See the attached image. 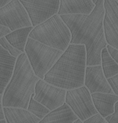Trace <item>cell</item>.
<instances>
[{"label": "cell", "mask_w": 118, "mask_h": 123, "mask_svg": "<svg viewBox=\"0 0 118 123\" xmlns=\"http://www.w3.org/2000/svg\"><path fill=\"white\" fill-rule=\"evenodd\" d=\"M34 95L35 94L32 95L26 109L41 120L50 112V111L45 106L34 99Z\"/></svg>", "instance_id": "d6986e66"}, {"label": "cell", "mask_w": 118, "mask_h": 123, "mask_svg": "<svg viewBox=\"0 0 118 123\" xmlns=\"http://www.w3.org/2000/svg\"><path fill=\"white\" fill-rule=\"evenodd\" d=\"M95 6L92 12L86 14L60 15L70 30V44L85 45L86 66L101 64V53L107 47L104 27L105 10L104 0H92Z\"/></svg>", "instance_id": "6da1fadb"}, {"label": "cell", "mask_w": 118, "mask_h": 123, "mask_svg": "<svg viewBox=\"0 0 118 123\" xmlns=\"http://www.w3.org/2000/svg\"><path fill=\"white\" fill-rule=\"evenodd\" d=\"M107 123H118V101L115 104L114 113L105 118Z\"/></svg>", "instance_id": "603a6c76"}, {"label": "cell", "mask_w": 118, "mask_h": 123, "mask_svg": "<svg viewBox=\"0 0 118 123\" xmlns=\"http://www.w3.org/2000/svg\"><path fill=\"white\" fill-rule=\"evenodd\" d=\"M32 26L22 28L11 32L5 36L7 40L11 45L22 52L25 53V47L29 37V35L33 30Z\"/></svg>", "instance_id": "e0dca14e"}, {"label": "cell", "mask_w": 118, "mask_h": 123, "mask_svg": "<svg viewBox=\"0 0 118 123\" xmlns=\"http://www.w3.org/2000/svg\"><path fill=\"white\" fill-rule=\"evenodd\" d=\"M86 55L85 45L70 44L43 80L66 90L84 86Z\"/></svg>", "instance_id": "7a4b0ae2"}, {"label": "cell", "mask_w": 118, "mask_h": 123, "mask_svg": "<svg viewBox=\"0 0 118 123\" xmlns=\"http://www.w3.org/2000/svg\"><path fill=\"white\" fill-rule=\"evenodd\" d=\"M95 6L92 0H59L58 15L86 14L92 12Z\"/></svg>", "instance_id": "7c38bea8"}, {"label": "cell", "mask_w": 118, "mask_h": 123, "mask_svg": "<svg viewBox=\"0 0 118 123\" xmlns=\"http://www.w3.org/2000/svg\"><path fill=\"white\" fill-rule=\"evenodd\" d=\"M12 0H0V8H2L4 6L9 4Z\"/></svg>", "instance_id": "4316f807"}, {"label": "cell", "mask_w": 118, "mask_h": 123, "mask_svg": "<svg viewBox=\"0 0 118 123\" xmlns=\"http://www.w3.org/2000/svg\"><path fill=\"white\" fill-rule=\"evenodd\" d=\"M116 1H118V0H116Z\"/></svg>", "instance_id": "4dcf8cb0"}, {"label": "cell", "mask_w": 118, "mask_h": 123, "mask_svg": "<svg viewBox=\"0 0 118 123\" xmlns=\"http://www.w3.org/2000/svg\"><path fill=\"white\" fill-rule=\"evenodd\" d=\"M7 123H39L40 120L27 109L20 108L3 107Z\"/></svg>", "instance_id": "2e32d148"}, {"label": "cell", "mask_w": 118, "mask_h": 123, "mask_svg": "<svg viewBox=\"0 0 118 123\" xmlns=\"http://www.w3.org/2000/svg\"><path fill=\"white\" fill-rule=\"evenodd\" d=\"M84 86L88 89L91 94H113L107 79L104 76L101 65L86 67Z\"/></svg>", "instance_id": "8fae6325"}, {"label": "cell", "mask_w": 118, "mask_h": 123, "mask_svg": "<svg viewBox=\"0 0 118 123\" xmlns=\"http://www.w3.org/2000/svg\"><path fill=\"white\" fill-rule=\"evenodd\" d=\"M2 94H0V104H2Z\"/></svg>", "instance_id": "f1b7e54d"}, {"label": "cell", "mask_w": 118, "mask_h": 123, "mask_svg": "<svg viewBox=\"0 0 118 123\" xmlns=\"http://www.w3.org/2000/svg\"><path fill=\"white\" fill-rule=\"evenodd\" d=\"M0 123H7V122H6L5 120H3L0 121Z\"/></svg>", "instance_id": "f546056e"}, {"label": "cell", "mask_w": 118, "mask_h": 123, "mask_svg": "<svg viewBox=\"0 0 118 123\" xmlns=\"http://www.w3.org/2000/svg\"><path fill=\"white\" fill-rule=\"evenodd\" d=\"M0 45L3 48L7 50L12 56L15 57L17 58L18 57L21 55L22 52L19 51V49H16L14 48L12 45L9 43V42L7 40L5 37H3L0 39Z\"/></svg>", "instance_id": "ffe728a7"}, {"label": "cell", "mask_w": 118, "mask_h": 123, "mask_svg": "<svg viewBox=\"0 0 118 123\" xmlns=\"http://www.w3.org/2000/svg\"><path fill=\"white\" fill-rule=\"evenodd\" d=\"M66 94L65 89L40 79L35 85L33 98L51 111L63 105L65 102Z\"/></svg>", "instance_id": "9c48e42d"}, {"label": "cell", "mask_w": 118, "mask_h": 123, "mask_svg": "<svg viewBox=\"0 0 118 123\" xmlns=\"http://www.w3.org/2000/svg\"><path fill=\"white\" fill-rule=\"evenodd\" d=\"M65 103L82 121L98 113L93 103L91 94L85 86L66 90Z\"/></svg>", "instance_id": "8992f818"}, {"label": "cell", "mask_w": 118, "mask_h": 123, "mask_svg": "<svg viewBox=\"0 0 118 123\" xmlns=\"http://www.w3.org/2000/svg\"><path fill=\"white\" fill-rule=\"evenodd\" d=\"M63 52L29 37L25 47V54L31 66L35 75L41 80H43Z\"/></svg>", "instance_id": "5b68a950"}, {"label": "cell", "mask_w": 118, "mask_h": 123, "mask_svg": "<svg viewBox=\"0 0 118 123\" xmlns=\"http://www.w3.org/2000/svg\"><path fill=\"white\" fill-rule=\"evenodd\" d=\"M91 97L94 107L103 117L105 118L114 113L118 96L115 94L95 93L91 94Z\"/></svg>", "instance_id": "5bb4252c"}, {"label": "cell", "mask_w": 118, "mask_h": 123, "mask_svg": "<svg viewBox=\"0 0 118 123\" xmlns=\"http://www.w3.org/2000/svg\"><path fill=\"white\" fill-rule=\"evenodd\" d=\"M73 123H83V121H82L80 119L78 118V119L77 120L75 121Z\"/></svg>", "instance_id": "83f0119b"}, {"label": "cell", "mask_w": 118, "mask_h": 123, "mask_svg": "<svg viewBox=\"0 0 118 123\" xmlns=\"http://www.w3.org/2000/svg\"><path fill=\"white\" fill-rule=\"evenodd\" d=\"M101 67L104 76L107 79L118 74V64L109 54L107 47L103 48L101 53Z\"/></svg>", "instance_id": "ac0fdd59"}, {"label": "cell", "mask_w": 118, "mask_h": 123, "mask_svg": "<svg viewBox=\"0 0 118 123\" xmlns=\"http://www.w3.org/2000/svg\"><path fill=\"white\" fill-rule=\"evenodd\" d=\"M78 118L65 102L62 106L50 111L39 123H73Z\"/></svg>", "instance_id": "9a60e30c"}, {"label": "cell", "mask_w": 118, "mask_h": 123, "mask_svg": "<svg viewBox=\"0 0 118 123\" xmlns=\"http://www.w3.org/2000/svg\"><path fill=\"white\" fill-rule=\"evenodd\" d=\"M108 49V51L109 54H110V55L111 56L112 58H113L115 61H116V62L118 64V50L117 49H115L112 47H111L109 45H107V47H106Z\"/></svg>", "instance_id": "cb8c5ba5"}, {"label": "cell", "mask_w": 118, "mask_h": 123, "mask_svg": "<svg viewBox=\"0 0 118 123\" xmlns=\"http://www.w3.org/2000/svg\"><path fill=\"white\" fill-rule=\"evenodd\" d=\"M107 123V122H106V123Z\"/></svg>", "instance_id": "1f68e13d"}, {"label": "cell", "mask_w": 118, "mask_h": 123, "mask_svg": "<svg viewBox=\"0 0 118 123\" xmlns=\"http://www.w3.org/2000/svg\"><path fill=\"white\" fill-rule=\"evenodd\" d=\"M29 37L64 52L70 44L72 35L69 28L57 14L33 27Z\"/></svg>", "instance_id": "277c9868"}, {"label": "cell", "mask_w": 118, "mask_h": 123, "mask_svg": "<svg viewBox=\"0 0 118 123\" xmlns=\"http://www.w3.org/2000/svg\"><path fill=\"white\" fill-rule=\"evenodd\" d=\"M5 120V115H4L3 106L2 104H0V121Z\"/></svg>", "instance_id": "484cf974"}, {"label": "cell", "mask_w": 118, "mask_h": 123, "mask_svg": "<svg viewBox=\"0 0 118 123\" xmlns=\"http://www.w3.org/2000/svg\"><path fill=\"white\" fill-rule=\"evenodd\" d=\"M39 80L33 72L26 54H21L17 58L12 76L2 94L3 107L27 109Z\"/></svg>", "instance_id": "3957f363"}, {"label": "cell", "mask_w": 118, "mask_h": 123, "mask_svg": "<svg viewBox=\"0 0 118 123\" xmlns=\"http://www.w3.org/2000/svg\"><path fill=\"white\" fill-rule=\"evenodd\" d=\"M17 58L0 45V94H3L12 76Z\"/></svg>", "instance_id": "4fadbf2b"}, {"label": "cell", "mask_w": 118, "mask_h": 123, "mask_svg": "<svg viewBox=\"0 0 118 123\" xmlns=\"http://www.w3.org/2000/svg\"><path fill=\"white\" fill-rule=\"evenodd\" d=\"M11 32V30L8 27L0 24V39L3 37H5Z\"/></svg>", "instance_id": "d4e9b609"}, {"label": "cell", "mask_w": 118, "mask_h": 123, "mask_svg": "<svg viewBox=\"0 0 118 123\" xmlns=\"http://www.w3.org/2000/svg\"><path fill=\"white\" fill-rule=\"evenodd\" d=\"M84 123H105V118L103 117L99 113H97L83 121Z\"/></svg>", "instance_id": "7402d4cb"}, {"label": "cell", "mask_w": 118, "mask_h": 123, "mask_svg": "<svg viewBox=\"0 0 118 123\" xmlns=\"http://www.w3.org/2000/svg\"><path fill=\"white\" fill-rule=\"evenodd\" d=\"M103 27L107 44L118 50V2L104 0Z\"/></svg>", "instance_id": "30bf717a"}, {"label": "cell", "mask_w": 118, "mask_h": 123, "mask_svg": "<svg viewBox=\"0 0 118 123\" xmlns=\"http://www.w3.org/2000/svg\"><path fill=\"white\" fill-rule=\"evenodd\" d=\"M107 81L113 94L118 96V74L113 77L107 79Z\"/></svg>", "instance_id": "44dd1931"}, {"label": "cell", "mask_w": 118, "mask_h": 123, "mask_svg": "<svg viewBox=\"0 0 118 123\" xmlns=\"http://www.w3.org/2000/svg\"><path fill=\"white\" fill-rule=\"evenodd\" d=\"M0 24L8 27L12 32L32 26L26 10L19 0H12L0 8Z\"/></svg>", "instance_id": "ba28073f"}, {"label": "cell", "mask_w": 118, "mask_h": 123, "mask_svg": "<svg viewBox=\"0 0 118 123\" xmlns=\"http://www.w3.org/2000/svg\"><path fill=\"white\" fill-rule=\"evenodd\" d=\"M28 14L33 27L58 14L59 0H19Z\"/></svg>", "instance_id": "52a82bcc"}]
</instances>
